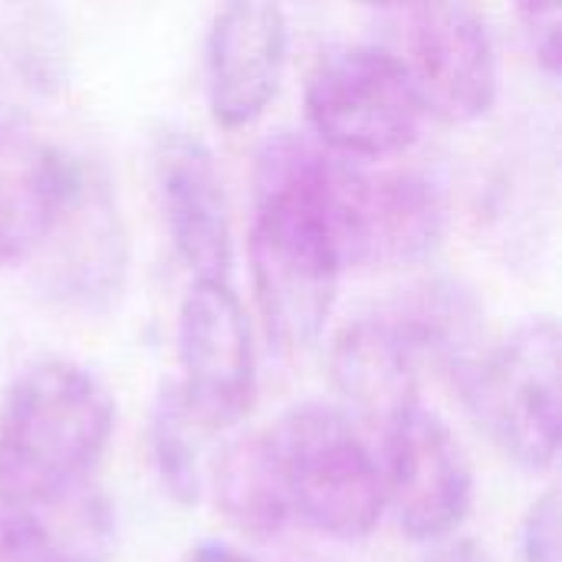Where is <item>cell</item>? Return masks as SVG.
<instances>
[{
  "mask_svg": "<svg viewBox=\"0 0 562 562\" xmlns=\"http://www.w3.org/2000/svg\"><path fill=\"white\" fill-rule=\"evenodd\" d=\"M115 428L105 385L82 366H30L0 408V507L40 510L86 487Z\"/></svg>",
  "mask_w": 562,
  "mask_h": 562,
  "instance_id": "6da1fadb",
  "label": "cell"
},
{
  "mask_svg": "<svg viewBox=\"0 0 562 562\" xmlns=\"http://www.w3.org/2000/svg\"><path fill=\"white\" fill-rule=\"evenodd\" d=\"M250 270L257 306L280 349H310L336 306L342 257L323 214L296 191L254 181Z\"/></svg>",
  "mask_w": 562,
  "mask_h": 562,
  "instance_id": "7a4b0ae2",
  "label": "cell"
},
{
  "mask_svg": "<svg viewBox=\"0 0 562 562\" xmlns=\"http://www.w3.org/2000/svg\"><path fill=\"white\" fill-rule=\"evenodd\" d=\"M267 438L283 474L290 514L339 543H359L375 533L385 510L382 471L346 412L326 402H303Z\"/></svg>",
  "mask_w": 562,
  "mask_h": 562,
  "instance_id": "3957f363",
  "label": "cell"
},
{
  "mask_svg": "<svg viewBox=\"0 0 562 562\" xmlns=\"http://www.w3.org/2000/svg\"><path fill=\"white\" fill-rule=\"evenodd\" d=\"M306 119L329 151L349 161L385 158L418 138L425 102L395 49L349 43L323 53L310 72Z\"/></svg>",
  "mask_w": 562,
  "mask_h": 562,
  "instance_id": "277c9868",
  "label": "cell"
},
{
  "mask_svg": "<svg viewBox=\"0 0 562 562\" xmlns=\"http://www.w3.org/2000/svg\"><path fill=\"white\" fill-rule=\"evenodd\" d=\"M487 438L524 471H550L560 454V326L537 316L484 352L461 385Z\"/></svg>",
  "mask_w": 562,
  "mask_h": 562,
  "instance_id": "5b68a950",
  "label": "cell"
},
{
  "mask_svg": "<svg viewBox=\"0 0 562 562\" xmlns=\"http://www.w3.org/2000/svg\"><path fill=\"white\" fill-rule=\"evenodd\" d=\"M398 20L395 53L418 86L425 109L448 122H474L491 112L501 86L497 46L484 13L471 3H412L385 10Z\"/></svg>",
  "mask_w": 562,
  "mask_h": 562,
  "instance_id": "8992f818",
  "label": "cell"
},
{
  "mask_svg": "<svg viewBox=\"0 0 562 562\" xmlns=\"http://www.w3.org/2000/svg\"><path fill=\"white\" fill-rule=\"evenodd\" d=\"M178 392L191 415L221 431L250 412L257 389V359L250 319L221 280H194L178 310Z\"/></svg>",
  "mask_w": 562,
  "mask_h": 562,
  "instance_id": "52a82bcc",
  "label": "cell"
},
{
  "mask_svg": "<svg viewBox=\"0 0 562 562\" xmlns=\"http://www.w3.org/2000/svg\"><path fill=\"white\" fill-rule=\"evenodd\" d=\"M382 491L402 533L418 543L445 540L464 524L474 501V474L441 415L415 405L385 428Z\"/></svg>",
  "mask_w": 562,
  "mask_h": 562,
  "instance_id": "ba28073f",
  "label": "cell"
},
{
  "mask_svg": "<svg viewBox=\"0 0 562 562\" xmlns=\"http://www.w3.org/2000/svg\"><path fill=\"white\" fill-rule=\"evenodd\" d=\"M158 204L171 244L194 280L227 283L234 263V227L224 178L204 138L188 128H165L151 145Z\"/></svg>",
  "mask_w": 562,
  "mask_h": 562,
  "instance_id": "9c48e42d",
  "label": "cell"
},
{
  "mask_svg": "<svg viewBox=\"0 0 562 562\" xmlns=\"http://www.w3.org/2000/svg\"><path fill=\"white\" fill-rule=\"evenodd\" d=\"M290 46L283 7L263 0L224 3L204 36L207 112L224 128L257 122L277 95Z\"/></svg>",
  "mask_w": 562,
  "mask_h": 562,
  "instance_id": "30bf717a",
  "label": "cell"
},
{
  "mask_svg": "<svg viewBox=\"0 0 562 562\" xmlns=\"http://www.w3.org/2000/svg\"><path fill=\"white\" fill-rule=\"evenodd\" d=\"M53 247V286L72 303H109L125 273V231L105 175L76 158L63 211L46 237ZM43 244V247H46Z\"/></svg>",
  "mask_w": 562,
  "mask_h": 562,
  "instance_id": "8fae6325",
  "label": "cell"
},
{
  "mask_svg": "<svg viewBox=\"0 0 562 562\" xmlns=\"http://www.w3.org/2000/svg\"><path fill=\"white\" fill-rule=\"evenodd\" d=\"M76 158L40 138L20 115L0 112V267L33 257L69 194Z\"/></svg>",
  "mask_w": 562,
  "mask_h": 562,
  "instance_id": "7c38bea8",
  "label": "cell"
},
{
  "mask_svg": "<svg viewBox=\"0 0 562 562\" xmlns=\"http://www.w3.org/2000/svg\"><path fill=\"white\" fill-rule=\"evenodd\" d=\"M333 382L346 405L382 425V431L418 402V356L385 316H366L349 323L329 352Z\"/></svg>",
  "mask_w": 562,
  "mask_h": 562,
  "instance_id": "4fadbf2b",
  "label": "cell"
},
{
  "mask_svg": "<svg viewBox=\"0 0 562 562\" xmlns=\"http://www.w3.org/2000/svg\"><path fill=\"white\" fill-rule=\"evenodd\" d=\"M445 234V201L418 171L372 175L356 267H408L425 260Z\"/></svg>",
  "mask_w": 562,
  "mask_h": 562,
  "instance_id": "5bb4252c",
  "label": "cell"
},
{
  "mask_svg": "<svg viewBox=\"0 0 562 562\" xmlns=\"http://www.w3.org/2000/svg\"><path fill=\"white\" fill-rule=\"evenodd\" d=\"M392 323L398 326V333L405 336L418 362L422 359L438 362L458 379V385H464L471 372L477 369V362L484 359L481 306L464 286L451 280H431L418 286L402 303Z\"/></svg>",
  "mask_w": 562,
  "mask_h": 562,
  "instance_id": "9a60e30c",
  "label": "cell"
},
{
  "mask_svg": "<svg viewBox=\"0 0 562 562\" xmlns=\"http://www.w3.org/2000/svg\"><path fill=\"white\" fill-rule=\"evenodd\" d=\"M63 23L46 7L0 10V105L7 115L33 99H46L63 86L66 43Z\"/></svg>",
  "mask_w": 562,
  "mask_h": 562,
  "instance_id": "2e32d148",
  "label": "cell"
},
{
  "mask_svg": "<svg viewBox=\"0 0 562 562\" xmlns=\"http://www.w3.org/2000/svg\"><path fill=\"white\" fill-rule=\"evenodd\" d=\"M214 494L221 514L240 533L267 540L283 530L290 517V501L267 431L240 438L224 451L214 474Z\"/></svg>",
  "mask_w": 562,
  "mask_h": 562,
  "instance_id": "e0dca14e",
  "label": "cell"
},
{
  "mask_svg": "<svg viewBox=\"0 0 562 562\" xmlns=\"http://www.w3.org/2000/svg\"><path fill=\"white\" fill-rule=\"evenodd\" d=\"M204 431L207 428L191 415L178 385L175 382L165 385L148 418V454H151V468L158 474L161 491L181 507H191L201 497V481H204L201 435Z\"/></svg>",
  "mask_w": 562,
  "mask_h": 562,
  "instance_id": "ac0fdd59",
  "label": "cell"
},
{
  "mask_svg": "<svg viewBox=\"0 0 562 562\" xmlns=\"http://www.w3.org/2000/svg\"><path fill=\"white\" fill-rule=\"evenodd\" d=\"M560 491L547 487L520 524V562H560Z\"/></svg>",
  "mask_w": 562,
  "mask_h": 562,
  "instance_id": "d6986e66",
  "label": "cell"
},
{
  "mask_svg": "<svg viewBox=\"0 0 562 562\" xmlns=\"http://www.w3.org/2000/svg\"><path fill=\"white\" fill-rule=\"evenodd\" d=\"M517 16H520L524 43H527V49L533 53L537 66H540L550 79H560L562 7H557V3H524V7L517 10Z\"/></svg>",
  "mask_w": 562,
  "mask_h": 562,
  "instance_id": "ffe728a7",
  "label": "cell"
},
{
  "mask_svg": "<svg viewBox=\"0 0 562 562\" xmlns=\"http://www.w3.org/2000/svg\"><path fill=\"white\" fill-rule=\"evenodd\" d=\"M0 562H59V557L33 514L0 507Z\"/></svg>",
  "mask_w": 562,
  "mask_h": 562,
  "instance_id": "44dd1931",
  "label": "cell"
},
{
  "mask_svg": "<svg viewBox=\"0 0 562 562\" xmlns=\"http://www.w3.org/2000/svg\"><path fill=\"white\" fill-rule=\"evenodd\" d=\"M425 562H494V557L477 540L461 537V540H448L438 550H431Z\"/></svg>",
  "mask_w": 562,
  "mask_h": 562,
  "instance_id": "7402d4cb",
  "label": "cell"
},
{
  "mask_svg": "<svg viewBox=\"0 0 562 562\" xmlns=\"http://www.w3.org/2000/svg\"><path fill=\"white\" fill-rule=\"evenodd\" d=\"M188 562H254L247 553L227 547V543H201L191 550Z\"/></svg>",
  "mask_w": 562,
  "mask_h": 562,
  "instance_id": "603a6c76",
  "label": "cell"
}]
</instances>
